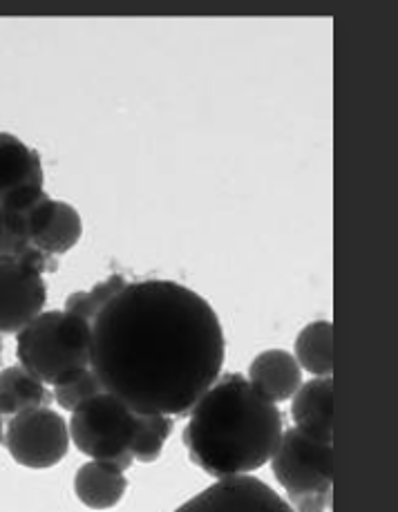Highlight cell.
<instances>
[{"label": "cell", "instance_id": "6da1fadb", "mask_svg": "<svg viewBox=\"0 0 398 512\" xmlns=\"http://www.w3.org/2000/svg\"><path fill=\"white\" fill-rule=\"evenodd\" d=\"M90 327V369L135 414H191L222 374L220 318L184 284H126Z\"/></svg>", "mask_w": 398, "mask_h": 512}, {"label": "cell", "instance_id": "7a4b0ae2", "mask_svg": "<svg viewBox=\"0 0 398 512\" xmlns=\"http://www.w3.org/2000/svg\"><path fill=\"white\" fill-rule=\"evenodd\" d=\"M282 432L280 407L246 376L224 374L191 410L184 445L199 470L226 479L267 466Z\"/></svg>", "mask_w": 398, "mask_h": 512}, {"label": "cell", "instance_id": "3957f363", "mask_svg": "<svg viewBox=\"0 0 398 512\" xmlns=\"http://www.w3.org/2000/svg\"><path fill=\"white\" fill-rule=\"evenodd\" d=\"M90 345V322L68 311H45L16 334V356L21 367L52 387L88 372Z\"/></svg>", "mask_w": 398, "mask_h": 512}, {"label": "cell", "instance_id": "277c9868", "mask_svg": "<svg viewBox=\"0 0 398 512\" xmlns=\"http://www.w3.org/2000/svg\"><path fill=\"white\" fill-rule=\"evenodd\" d=\"M137 419L139 414L117 396L101 392L72 412L68 430L72 443L85 457L128 472L135 463L130 448L137 434Z\"/></svg>", "mask_w": 398, "mask_h": 512}, {"label": "cell", "instance_id": "5b68a950", "mask_svg": "<svg viewBox=\"0 0 398 512\" xmlns=\"http://www.w3.org/2000/svg\"><path fill=\"white\" fill-rule=\"evenodd\" d=\"M271 470L289 497L320 495L334 486V448L298 428L284 430Z\"/></svg>", "mask_w": 398, "mask_h": 512}, {"label": "cell", "instance_id": "8992f818", "mask_svg": "<svg viewBox=\"0 0 398 512\" xmlns=\"http://www.w3.org/2000/svg\"><path fill=\"white\" fill-rule=\"evenodd\" d=\"M5 448L23 468L47 470L59 466L70 450V430L50 407L12 416L5 432Z\"/></svg>", "mask_w": 398, "mask_h": 512}, {"label": "cell", "instance_id": "52a82bcc", "mask_svg": "<svg viewBox=\"0 0 398 512\" xmlns=\"http://www.w3.org/2000/svg\"><path fill=\"white\" fill-rule=\"evenodd\" d=\"M43 273L23 260L0 255V334H18L43 314Z\"/></svg>", "mask_w": 398, "mask_h": 512}, {"label": "cell", "instance_id": "ba28073f", "mask_svg": "<svg viewBox=\"0 0 398 512\" xmlns=\"http://www.w3.org/2000/svg\"><path fill=\"white\" fill-rule=\"evenodd\" d=\"M175 512H293V508L264 481L240 474L217 479Z\"/></svg>", "mask_w": 398, "mask_h": 512}, {"label": "cell", "instance_id": "9c48e42d", "mask_svg": "<svg viewBox=\"0 0 398 512\" xmlns=\"http://www.w3.org/2000/svg\"><path fill=\"white\" fill-rule=\"evenodd\" d=\"M246 381L264 398L278 405L289 401L300 390L302 369L298 360L284 349H267L253 358Z\"/></svg>", "mask_w": 398, "mask_h": 512}, {"label": "cell", "instance_id": "30bf717a", "mask_svg": "<svg viewBox=\"0 0 398 512\" xmlns=\"http://www.w3.org/2000/svg\"><path fill=\"white\" fill-rule=\"evenodd\" d=\"M291 416L296 428L314 439L331 443L334 428V383L331 378H314L293 394Z\"/></svg>", "mask_w": 398, "mask_h": 512}, {"label": "cell", "instance_id": "8fae6325", "mask_svg": "<svg viewBox=\"0 0 398 512\" xmlns=\"http://www.w3.org/2000/svg\"><path fill=\"white\" fill-rule=\"evenodd\" d=\"M43 186L45 175L39 153L9 132H0V197L21 188Z\"/></svg>", "mask_w": 398, "mask_h": 512}, {"label": "cell", "instance_id": "7c38bea8", "mask_svg": "<svg viewBox=\"0 0 398 512\" xmlns=\"http://www.w3.org/2000/svg\"><path fill=\"white\" fill-rule=\"evenodd\" d=\"M128 490L126 472L103 461H88L74 477V495L92 510L115 508Z\"/></svg>", "mask_w": 398, "mask_h": 512}, {"label": "cell", "instance_id": "4fadbf2b", "mask_svg": "<svg viewBox=\"0 0 398 512\" xmlns=\"http://www.w3.org/2000/svg\"><path fill=\"white\" fill-rule=\"evenodd\" d=\"M296 358L300 369L316 378H331L334 372V327L327 320L311 322L296 338Z\"/></svg>", "mask_w": 398, "mask_h": 512}, {"label": "cell", "instance_id": "5bb4252c", "mask_svg": "<svg viewBox=\"0 0 398 512\" xmlns=\"http://www.w3.org/2000/svg\"><path fill=\"white\" fill-rule=\"evenodd\" d=\"M47 390L39 378L21 365L5 367L0 372V416H16L43 407Z\"/></svg>", "mask_w": 398, "mask_h": 512}, {"label": "cell", "instance_id": "9a60e30c", "mask_svg": "<svg viewBox=\"0 0 398 512\" xmlns=\"http://www.w3.org/2000/svg\"><path fill=\"white\" fill-rule=\"evenodd\" d=\"M81 235H83V222L77 208L68 202H59V199H56L54 213L43 229V233L36 237L34 249L47 260H56L59 255L72 251L74 246L79 244Z\"/></svg>", "mask_w": 398, "mask_h": 512}, {"label": "cell", "instance_id": "2e32d148", "mask_svg": "<svg viewBox=\"0 0 398 512\" xmlns=\"http://www.w3.org/2000/svg\"><path fill=\"white\" fill-rule=\"evenodd\" d=\"M170 432H173V419L170 416L139 414L137 434L130 448L132 459L141 463H155L164 452Z\"/></svg>", "mask_w": 398, "mask_h": 512}, {"label": "cell", "instance_id": "e0dca14e", "mask_svg": "<svg viewBox=\"0 0 398 512\" xmlns=\"http://www.w3.org/2000/svg\"><path fill=\"white\" fill-rule=\"evenodd\" d=\"M126 278L123 276H110L106 280H101L99 284H94L90 291H77L70 293L68 300H65V309L68 314L77 316L85 322H90L97 318L99 311L108 305V302L117 296V293L126 287Z\"/></svg>", "mask_w": 398, "mask_h": 512}, {"label": "cell", "instance_id": "ac0fdd59", "mask_svg": "<svg viewBox=\"0 0 398 512\" xmlns=\"http://www.w3.org/2000/svg\"><path fill=\"white\" fill-rule=\"evenodd\" d=\"M101 392H103V387L99 383V378L94 376L92 369H88V372H83L81 376L74 378V381L54 387V401L61 407V410L74 412L85 401H90L92 396H97Z\"/></svg>", "mask_w": 398, "mask_h": 512}, {"label": "cell", "instance_id": "d6986e66", "mask_svg": "<svg viewBox=\"0 0 398 512\" xmlns=\"http://www.w3.org/2000/svg\"><path fill=\"white\" fill-rule=\"evenodd\" d=\"M289 506L293 508V512H327V508L331 506V492L289 497Z\"/></svg>", "mask_w": 398, "mask_h": 512}, {"label": "cell", "instance_id": "ffe728a7", "mask_svg": "<svg viewBox=\"0 0 398 512\" xmlns=\"http://www.w3.org/2000/svg\"><path fill=\"white\" fill-rule=\"evenodd\" d=\"M0 443H3V419H0Z\"/></svg>", "mask_w": 398, "mask_h": 512}, {"label": "cell", "instance_id": "44dd1931", "mask_svg": "<svg viewBox=\"0 0 398 512\" xmlns=\"http://www.w3.org/2000/svg\"><path fill=\"white\" fill-rule=\"evenodd\" d=\"M0 358H3V338H0Z\"/></svg>", "mask_w": 398, "mask_h": 512}, {"label": "cell", "instance_id": "7402d4cb", "mask_svg": "<svg viewBox=\"0 0 398 512\" xmlns=\"http://www.w3.org/2000/svg\"><path fill=\"white\" fill-rule=\"evenodd\" d=\"M0 233H3V213H0Z\"/></svg>", "mask_w": 398, "mask_h": 512}]
</instances>
